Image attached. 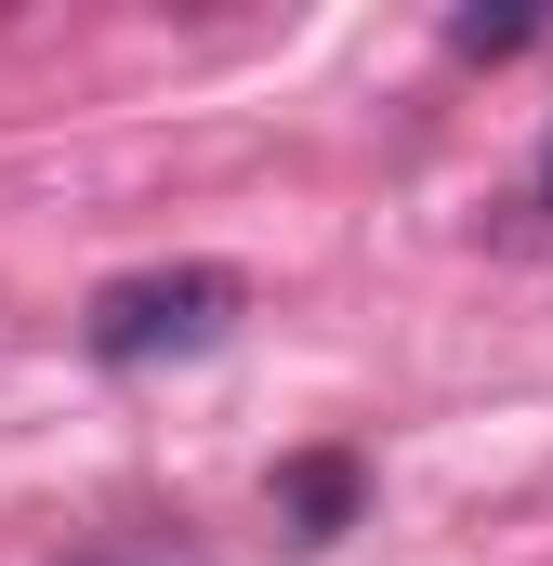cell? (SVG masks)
Masks as SVG:
<instances>
[{"instance_id": "1", "label": "cell", "mask_w": 553, "mask_h": 566, "mask_svg": "<svg viewBox=\"0 0 553 566\" xmlns=\"http://www.w3.org/2000/svg\"><path fill=\"white\" fill-rule=\"evenodd\" d=\"M238 303H251V290L225 277V264H145V277H106V290H93V356H106V369L198 356V343H225Z\"/></svg>"}, {"instance_id": "2", "label": "cell", "mask_w": 553, "mask_h": 566, "mask_svg": "<svg viewBox=\"0 0 553 566\" xmlns=\"http://www.w3.org/2000/svg\"><path fill=\"white\" fill-rule=\"evenodd\" d=\"M356 514V461H290V541H343Z\"/></svg>"}, {"instance_id": "3", "label": "cell", "mask_w": 553, "mask_h": 566, "mask_svg": "<svg viewBox=\"0 0 553 566\" xmlns=\"http://www.w3.org/2000/svg\"><path fill=\"white\" fill-rule=\"evenodd\" d=\"M541 13H448V53H528Z\"/></svg>"}, {"instance_id": "4", "label": "cell", "mask_w": 553, "mask_h": 566, "mask_svg": "<svg viewBox=\"0 0 553 566\" xmlns=\"http://www.w3.org/2000/svg\"><path fill=\"white\" fill-rule=\"evenodd\" d=\"M541 198H553V171H541Z\"/></svg>"}]
</instances>
